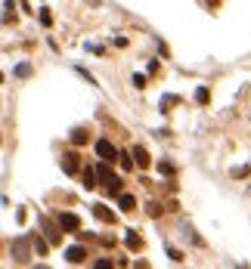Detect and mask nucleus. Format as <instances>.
<instances>
[{"instance_id":"nucleus-3","label":"nucleus","mask_w":251,"mask_h":269,"mask_svg":"<svg viewBox=\"0 0 251 269\" xmlns=\"http://www.w3.org/2000/svg\"><path fill=\"white\" fill-rule=\"evenodd\" d=\"M84 257H87L84 248H69L65 251V260H69V263H84Z\"/></svg>"},{"instance_id":"nucleus-4","label":"nucleus","mask_w":251,"mask_h":269,"mask_svg":"<svg viewBox=\"0 0 251 269\" xmlns=\"http://www.w3.org/2000/svg\"><path fill=\"white\" fill-rule=\"evenodd\" d=\"M93 214H96V217H99V220H103V223H115V214L108 211L106 204H96V207H93Z\"/></svg>"},{"instance_id":"nucleus-6","label":"nucleus","mask_w":251,"mask_h":269,"mask_svg":"<svg viewBox=\"0 0 251 269\" xmlns=\"http://www.w3.org/2000/svg\"><path fill=\"white\" fill-rule=\"evenodd\" d=\"M62 167H65L69 173H74V170H78V155H65V158H62Z\"/></svg>"},{"instance_id":"nucleus-11","label":"nucleus","mask_w":251,"mask_h":269,"mask_svg":"<svg viewBox=\"0 0 251 269\" xmlns=\"http://www.w3.org/2000/svg\"><path fill=\"white\" fill-rule=\"evenodd\" d=\"M72 139L78 142V146H84V142H87V133H84V130H74V133H72Z\"/></svg>"},{"instance_id":"nucleus-8","label":"nucleus","mask_w":251,"mask_h":269,"mask_svg":"<svg viewBox=\"0 0 251 269\" xmlns=\"http://www.w3.org/2000/svg\"><path fill=\"white\" fill-rule=\"evenodd\" d=\"M121 211H133V207H137V201H133V195H121Z\"/></svg>"},{"instance_id":"nucleus-2","label":"nucleus","mask_w":251,"mask_h":269,"mask_svg":"<svg viewBox=\"0 0 251 269\" xmlns=\"http://www.w3.org/2000/svg\"><path fill=\"white\" fill-rule=\"evenodd\" d=\"M59 226H62V229H69V232L81 229V223H78V217H74V214H59Z\"/></svg>"},{"instance_id":"nucleus-1","label":"nucleus","mask_w":251,"mask_h":269,"mask_svg":"<svg viewBox=\"0 0 251 269\" xmlns=\"http://www.w3.org/2000/svg\"><path fill=\"white\" fill-rule=\"evenodd\" d=\"M96 155L103 158V161H115V158H118V152H115V146L108 139H96Z\"/></svg>"},{"instance_id":"nucleus-5","label":"nucleus","mask_w":251,"mask_h":269,"mask_svg":"<svg viewBox=\"0 0 251 269\" xmlns=\"http://www.w3.org/2000/svg\"><path fill=\"white\" fill-rule=\"evenodd\" d=\"M96 176H99V173H96V167H87V170H84V186H87V189H90V186H96Z\"/></svg>"},{"instance_id":"nucleus-10","label":"nucleus","mask_w":251,"mask_h":269,"mask_svg":"<svg viewBox=\"0 0 251 269\" xmlns=\"http://www.w3.org/2000/svg\"><path fill=\"white\" fill-rule=\"evenodd\" d=\"M127 248H130V251H137V248H140V238H137V232H127Z\"/></svg>"},{"instance_id":"nucleus-13","label":"nucleus","mask_w":251,"mask_h":269,"mask_svg":"<svg viewBox=\"0 0 251 269\" xmlns=\"http://www.w3.org/2000/svg\"><path fill=\"white\" fill-rule=\"evenodd\" d=\"M121 167H124V170H130V167H133V158H127V155H121Z\"/></svg>"},{"instance_id":"nucleus-12","label":"nucleus","mask_w":251,"mask_h":269,"mask_svg":"<svg viewBox=\"0 0 251 269\" xmlns=\"http://www.w3.org/2000/svg\"><path fill=\"white\" fill-rule=\"evenodd\" d=\"M196 99H198V102H208V90L198 87V90H196Z\"/></svg>"},{"instance_id":"nucleus-7","label":"nucleus","mask_w":251,"mask_h":269,"mask_svg":"<svg viewBox=\"0 0 251 269\" xmlns=\"http://www.w3.org/2000/svg\"><path fill=\"white\" fill-rule=\"evenodd\" d=\"M133 158H137V164H140V167H149V155H146V149H140V146H137V149H133Z\"/></svg>"},{"instance_id":"nucleus-9","label":"nucleus","mask_w":251,"mask_h":269,"mask_svg":"<svg viewBox=\"0 0 251 269\" xmlns=\"http://www.w3.org/2000/svg\"><path fill=\"white\" fill-rule=\"evenodd\" d=\"M35 251H37V254H40V257H44V254H47V241H44V238H40V235H37V238H35Z\"/></svg>"}]
</instances>
